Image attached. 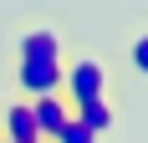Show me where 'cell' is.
I'll return each instance as SVG.
<instances>
[{
	"label": "cell",
	"mask_w": 148,
	"mask_h": 143,
	"mask_svg": "<svg viewBox=\"0 0 148 143\" xmlns=\"http://www.w3.org/2000/svg\"><path fill=\"white\" fill-rule=\"evenodd\" d=\"M0 143H36V123H31V102L0 92Z\"/></svg>",
	"instance_id": "cell-4"
},
{
	"label": "cell",
	"mask_w": 148,
	"mask_h": 143,
	"mask_svg": "<svg viewBox=\"0 0 148 143\" xmlns=\"http://www.w3.org/2000/svg\"><path fill=\"white\" fill-rule=\"evenodd\" d=\"M61 92V61H10V97H51Z\"/></svg>",
	"instance_id": "cell-3"
},
{
	"label": "cell",
	"mask_w": 148,
	"mask_h": 143,
	"mask_svg": "<svg viewBox=\"0 0 148 143\" xmlns=\"http://www.w3.org/2000/svg\"><path fill=\"white\" fill-rule=\"evenodd\" d=\"M72 51L66 46V31H61L56 15H41V21H21L10 31V61H61Z\"/></svg>",
	"instance_id": "cell-2"
},
{
	"label": "cell",
	"mask_w": 148,
	"mask_h": 143,
	"mask_svg": "<svg viewBox=\"0 0 148 143\" xmlns=\"http://www.w3.org/2000/svg\"><path fill=\"white\" fill-rule=\"evenodd\" d=\"M61 97L72 107L112 97V67H107V56H97V51H66L61 56Z\"/></svg>",
	"instance_id": "cell-1"
},
{
	"label": "cell",
	"mask_w": 148,
	"mask_h": 143,
	"mask_svg": "<svg viewBox=\"0 0 148 143\" xmlns=\"http://www.w3.org/2000/svg\"><path fill=\"white\" fill-rule=\"evenodd\" d=\"M128 72L133 77H148V26L128 36Z\"/></svg>",
	"instance_id": "cell-7"
},
{
	"label": "cell",
	"mask_w": 148,
	"mask_h": 143,
	"mask_svg": "<svg viewBox=\"0 0 148 143\" xmlns=\"http://www.w3.org/2000/svg\"><path fill=\"white\" fill-rule=\"evenodd\" d=\"M72 118L82 123V128L92 133V138L102 143L107 133L118 128V107H112V97H97V102H82V107H72Z\"/></svg>",
	"instance_id": "cell-6"
},
{
	"label": "cell",
	"mask_w": 148,
	"mask_h": 143,
	"mask_svg": "<svg viewBox=\"0 0 148 143\" xmlns=\"http://www.w3.org/2000/svg\"><path fill=\"white\" fill-rule=\"evenodd\" d=\"M72 118V102L61 97V92H51V97H36L31 102V123H36V143H51L61 133V123Z\"/></svg>",
	"instance_id": "cell-5"
},
{
	"label": "cell",
	"mask_w": 148,
	"mask_h": 143,
	"mask_svg": "<svg viewBox=\"0 0 148 143\" xmlns=\"http://www.w3.org/2000/svg\"><path fill=\"white\" fill-rule=\"evenodd\" d=\"M51 143H97V138H92V133L82 128L77 118H66V123H61V133H56V138H51Z\"/></svg>",
	"instance_id": "cell-8"
}]
</instances>
